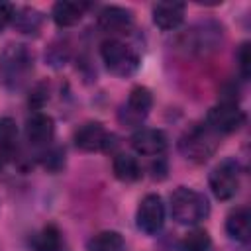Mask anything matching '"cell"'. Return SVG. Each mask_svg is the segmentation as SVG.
Here are the masks:
<instances>
[{
    "label": "cell",
    "instance_id": "obj_24",
    "mask_svg": "<svg viewBox=\"0 0 251 251\" xmlns=\"http://www.w3.org/2000/svg\"><path fill=\"white\" fill-rule=\"evenodd\" d=\"M237 61H239V73H241L243 80H247L249 75H251V47H249V41H243L239 45Z\"/></svg>",
    "mask_w": 251,
    "mask_h": 251
},
{
    "label": "cell",
    "instance_id": "obj_17",
    "mask_svg": "<svg viewBox=\"0 0 251 251\" xmlns=\"http://www.w3.org/2000/svg\"><path fill=\"white\" fill-rule=\"evenodd\" d=\"M18 149V126L10 116L0 118V169L14 159Z\"/></svg>",
    "mask_w": 251,
    "mask_h": 251
},
{
    "label": "cell",
    "instance_id": "obj_13",
    "mask_svg": "<svg viewBox=\"0 0 251 251\" xmlns=\"http://www.w3.org/2000/svg\"><path fill=\"white\" fill-rule=\"evenodd\" d=\"M55 137V122L45 112H33L25 120V139L33 147H47Z\"/></svg>",
    "mask_w": 251,
    "mask_h": 251
},
{
    "label": "cell",
    "instance_id": "obj_20",
    "mask_svg": "<svg viewBox=\"0 0 251 251\" xmlns=\"http://www.w3.org/2000/svg\"><path fill=\"white\" fill-rule=\"evenodd\" d=\"M61 247H63V235L55 224L43 226L31 237V249L33 251H61Z\"/></svg>",
    "mask_w": 251,
    "mask_h": 251
},
{
    "label": "cell",
    "instance_id": "obj_7",
    "mask_svg": "<svg viewBox=\"0 0 251 251\" xmlns=\"http://www.w3.org/2000/svg\"><path fill=\"white\" fill-rule=\"evenodd\" d=\"M245 122V112L231 102H218L208 110L206 116V126L218 133V135H227L237 131Z\"/></svg>",
    "mask_w": 251,
    "mask_h": 251
},
{
    "label": "cell",
    "instance_id": "obj_22",
    "mask_svg": "<svg viewBox=\"0 0 251 251\" xmlns=\"http://www.w3.org/2000/svg\"><path fill=\"white\" fill-rule=\"evenodd\" d=\"M210 249H212L210 233L202 227H192L180 239V251H210Z\"/></svg>",
    "mask_w": 251,
    "mask_h": 251
},
{
    "label": "cell",
    "instance_id": "obj_16",
    "mask_svg": "<svg viewBox=\"0 0 251 251\" xmlns=\"http://www.w3.org/2000/svg\"><path fill=\"white\" fill-rule=\"evenodd\" d=\"M226 233L237 243H247L251 237V212L247 206L231 210L226 218Z\"/></svg>",
    "mask_w": 251,
    "mask_h": 251
},
{
    "label": "cell",
    "instance_id": "obj_19",
    "mask_svg": "<svg viewBox=\"0 0 251 251\" xmlns=\"http://www.w3.org/2000/svg\"><path fill=\"white\" fill-rule=\"evenodd\" d=\"M112 171H114V176L122 182H135L143 176L139 161L129 153H118L112 161Z\"/></svg>",
    "mask_w": 251,
    "mask_h": 251
},
{
    "label": "cell",
    "instance_id": "obj_2",
    "mask_svg": "<svg viewBox=\"0 0 251 251\" xmlns=\"http://www.w3.org/2000/svg\"><path fill=\"white\" fill-rule=\"evenodd\" d=\"M171 216L180 226H198L210 214L208 198L188 186H178L171 192Z\"/></svg>",
    "mask_w": 251,
    "mask_h": 251
},
{
    "label": "cell",
    "instance_id": "obj_18",
    "mask_svg": "<svg viewBox=\"0 0 251 251\" xmlns=\"http://www.w3.org/2000/svg\"><path fill=\"white\" fill-rule=\"evenodd\" d=\"M12 25L24 35H37L41 25H43V14L35 8H31V6L16 8Z\"/></svg>",
    "mask_w": 251,
    "mask_h": 251
},
{
    "label": "cell",
    "instance_id": "obj_8",
    "mask_svg": "<svg viewBox=\"0 0 251 251\" xmlns=\"http://www.w3.org/2000/svg\"><path fill=\"white\" fill-rule=\"evenodd\" d=\"M114 139L116 137L100 122H84L82 126L76 127V131L73 135L75 145L84 153L108 151L114 147Z\"/></svg>",
    "mask_w": 251,
    "mask_h": 251
},
{
    "label": "cell",
    "instance_id": "obj_25",
    "mask_svg": "<svg viewBox=\"0 0 251 251\" xmlns=\"http://www.w3.org/2000/svg\"><path fill=\"white\" fill-rule=\"evenodd\" d=\"M14 14H16V6L10 4V2H0V31L12 24L14 20Z\"/></svg>",
    "mask_w": 251,
    "mask_h": 251
},
{
    "label": "cell",
    "instance_id": "obj_4",
    "mask_svg": "<svg viewBox=\"0 0 251 251\" xmlns=\"http://www.w3.org/2000/svg\"><path fill=\"white\" fill-rule=\"evenodd\" d=\"M100 57H102V63L106 65V69L120 78L133 76L141 67L139 55L127 43H124L116 37L104 39L100 43Z\"/></svg>",
    "mask_w": 251,
    "mask_h": 251
},
{
    "label": "cell",
    "instance_id": "obj_12",
    "mask_svg": "<svg viewBox=\"0 0 251 251\" xmlns=\"http://www.w3.org/2000/svg\"><path fill=\"white\" fill-rule=\"evenodd\" d=\"M96 24H98V27H100L104 33H110V35L126 33V31H129L131 25H133V12H131L129 8L110 4V6H104V8L98 12Z\"/></svg>",
    "mask_w": 251,
    "mask_h": 251
},
{
    "label": "cell",
    "instance_id": "obj_21",
    "mask_svg": "<svg viewBox=\"0 0 251 251\" xmlns=\"http://www.w3.org/2000/svg\"><path fill=\"white\" fill-rule=\"evenodd\" d=\"M86 251H126V241L120 231L104 229L88 239Z\"/></svg>",
    "mask_w": 251,
    "mask_h": 251
},
{
    "label": "cell",
    "instance_id": "obj_5",
    "mask_svg": "<svg viewBox=\"0 0 251 251\" xmlns=\"http://www.w3.org/2000/svg\"><path fill=\"white\" fill-rule=\"evenodd\" d=\"M222 37H224L222 25L208 20L192 25L180 37V47L190 55H210L220 47Z\"/></svg>",
    "mask_w": 251,
    "mask_h": 251
},
{
    "label": "cell",
    "instance_id": "obj_6",
    "mask_svg": "<svg viewBox=\"0 0 251 251\" xmlns=\"http://www.w3.org/2000/svg\"><path fill=\"white\" fill-rule=\"evenodd\" d=\"M208 184L212 194L218 200H231L241 184V165L237 163V159L233 157H226L224 161H220L208 176Z\"/></svg>",
    "mask_w": 251,
    "mask_h": 251
},
{
    "label": "cell",
    "instance_id": "obj_14",
    "mask_svg": "<svg viewBox=\"0 0 251 251\" xmlns=\"http://www.w3.org/2000/svg\"><path fill=\"white\" fill-rule=\"evenodd\" d=\"M186 6L182 2H157L151 8L153 24L163 31H173L184 22Z\"/></svg>",
    "mask_w": 251,
    "mask_h": 251
},
{
    "label": "cell",
    "instance_id": "obj_23",
    "mask_svg": "<svg viewBox=\"0 0 251 251\" xmlns=\"http://www.w3.org/2000/svg\"><path fill=\"white\" fill-rule=\"evenodd\" d=\"M41 165L49 171V173H59L65 165V151L59 149V147H53V149H47L43 155H41Z\"/></svg>",
    "mask_w": 251,
    "mask_h": 251
},
{
    "label": "cell",
    "instance_id": "obj_15",
    "mask_svg": "<svg viewBox=\"0 0 251 251\" xmlns=\"http://www.w3.org/2000/svg\"><path fill=\"white\" fill-rule=\"evenodd\" d=\"M90 8L88 2H76V0H59L51 8V18L59 27H73L76 25L86 10Z\"/></svg>",
    "mask_w": 251,
    "mask_h": 251
},
{
    "label": "cell",
    "instance_id": "obj_3",
    "mask_svg": "<svg viewBox=\"0 0 251 251\" xmlns=\"http://www.w3.org/2000/svg\"><path fill=\"white\" fill-rule=\"evenodd\" d=\"M218 145H220V135L214 133L206 124L192 126L178 139V151L182 153V157L196 165L206 163L216 153Z\"/></svg>",
    "mask_w": 251,
    "mask_h": 251
},
{
    "label": "cell",
    "instance_id": "obj_1",
    "mask_svg": "<svg viewBox=\"0 0 251 251\" xmlns=\"http://www.w3.org/2000/svg\"><path fill=\"white\" fill-rule=\"evenodd\" d=\"M33 51L24 43H8L0 51V82L16 92L22 90L33 75Z\"/></svg>",
    "mask_w": 251,
    "mask_h": 251
},
{
    "label": "cell",
    "instance_id": "obj_11",
    "mask_svg": "<svg viewBox=\"0 0 251 251\" xmlns=\"http://www.w3.org/2000/svg\"><path fill=\"white\" fill-rule=\"evenodd\" d=\"M129 141H131L133 151L143 157H159L165 153L169 145L165 131L157 127H139L137 131H133Z\"/></svg>",
    "mask_w": 251,
    "mask_h": 251
},
{
    "label": "cell",
    "instance_id": "obj_9",
    "mask_svg": "<svg viewBox=\"0 0 251 251\" xmlns=\"http://www.w3.org/2000/svg\"><path fill=\"white\" fill-rule=\"evenodd\" d=\"M165 216H167V210H165V202L159 194H145L137 206V212H135V224L137 227L147 233V235H155L163 229L165 226Z\"/></svg>",
    "mask_w": 251,
    "mask_h": 251
},
{
    "label": "cell",
    "instance_id": "obj_10",
    "mask_svg": "<svg viewBox=\"0 0 251 251\" xmlns=\"http://www.w3.org/2000/svg\"><path fill=\"white\" fill-rule=\"evenodd\" d=\"M153 108V94L147 86H133L129 90L127 102L126 106L120 110V122L127 124V126H137L141 120H145V116L149 114V110Z\"/></svg>",
    "mask_w": 251,
    "mask_h": 251
}]
</instances>
